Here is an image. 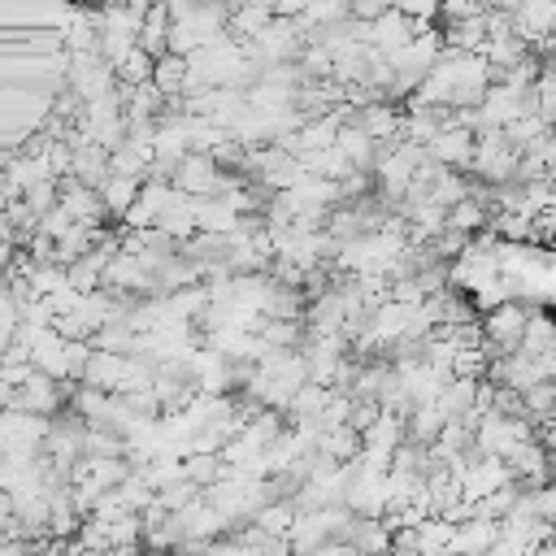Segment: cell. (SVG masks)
I'll list each match as a JSON object with an SVG mask.
<instances>
[{
	"instance_id": "obj_1",
	"label": "cell",
	"mask_w": 556,
	"mask_h": 556,
	"mask_svg": "<svg viewBox=\"0 0 556 556\" xmlns=\"http://www.w3.org/2000/svg\"><path fill=\"white\" fill-rule=\"evenodd\" d=\"M473 143H478V135H473L469 126L447 122V126L430 139V152H434L443 165H452V169H469V161H473Z\"/></svg>"
},
{
	"instance_id": "obj_2",
	"label": "cell",
	"mask_w": 556,
	"mask_h": 556,
	"mask_svg": "<svg viewBox=\"0 0 556 556\" xmlns=\"http://www.w3.org/2000/svg\"><path fill=\"white\" fill-rule=\"evenodd\" d=\"M187 78H191L187 56H178V52H161V56H156V65H152V87H156L165 100L187 96Z\"/></svg>"
},
{
	"instance_id": "obj_3",
	"label": "cell",
	"mask_w": 556,
	"mask_h": 556,
	"mask_svg": "<svg viewBox=\"0 0 556 556\" xmlns=\"http://www.w3.org/2000/svg\"><path fill=\"white\" fill-rule=\"evenodd\" d=\"M139 191H143V178H135V174H117V169L100 182V200H104V208L117 213V217H126V208L139 200Z\"/></svg>"
},
{
	"instance_id": "obj_4",
	"label": "cell",
	"mask_w": 556,
	"mask_h": 556,
	"mask_svg": "<svg viewBox=\"0 0 556 556\" xmlns=\"http://www.w3.org/2000/svg\"><path fill=\"white\" fill-rule=\"evenodd\" d=\"M526 356H543V352H556V317H543V313H530L526 321V334H521V348Z\"/></svg>"
},
{
	"instance_id": "obj_5",
	"label": "cell",
	"mask_w": 556,
	"mask_h": 556,
	"mask_svg": "<svg viewBox=\"0 0 556 556\" xmlns=\"http://www.w3.org/2000/svg\"><path fill=\"white\" fill-rule=\"evenodd\" d=\"M152 65H156V56L143 48V43H135L113 70H117V83H126V87H139V83H152Z\"/></svg>"
},
{
	"instance_id": "obj_6",
	"label": "cell",
	"mask_w": 556,
	"mask_h": 556,
	"mask_svg": "<svg viewBox=\"0 0 556 556\" xmlns=\"http://www.w3.org/2000/svg\"><path fill=\"white\" fill-rule=\"evenodd\" d=\"M478 13H486V0H439L443 22H460V17H478Z\"/></svg>"
}]
</instances>
